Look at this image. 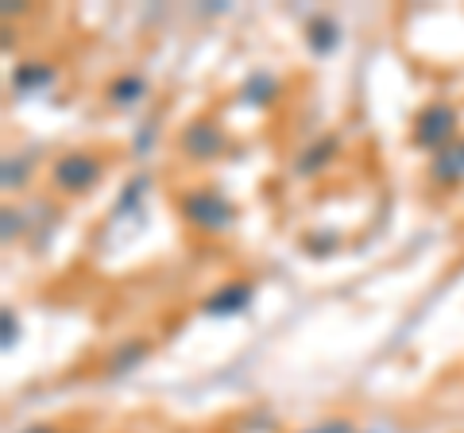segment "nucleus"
<instances>
[{
	"instance_id": "10",
	"label": "nucleus",
	"mask_w": 464,
	"mask_h": 433,
	"mask_svg": "<svg viewBox=\"0 0 464 433\" xmlns=\"http://www.w3.org/2000/svg\"><path fill=\"white\" fill-rule=\"evenodd\" d=\"M27 433H51V429H27Z\"/></svg>"
},
{
	"instance_id": "2",
	"label": "nucleus",
	"mask_w": 464,
	"mask_h": 433,
	"mask_svg": "<svg viewBox=\"0 0 464 433\" xmlns=\"http://www.w3.org/2000/svg\"><path fill=\"white\" fill-rule=\"evenodd\" d=\"M453 109L449 105H430L422 117H418V132L414 140L422 143V148H438V143H445L449 136H453Z\"/></svg>"
},
{
	"instance_id": "8",
	"label": "nucleus",
	"mask_w": 464,
	"mask_h": 433,
	"mask_svg": "<svg viewBox=\"0 0 464 433\" xmlns=\"http://www.w3.org/2000/svg\"><path fill=\"white\" fill-rule=\"evenodd\" d=\"M310 433H353V426H348V422H325V426H317Z\"/></svg>"
},
{
	"instance_id": "9",
	"label": "nucleus",
	"mask_w": 464,
	"mask_h": 433,
	"mask_svg": "<svg viewBox=\"0 0 464 433\" xmlns=\"http://www.w3.org/2000/svg\"><path fill=\"white\" fill-rule=\"evenodd\" d=\"M12 341H16V325H12V313H5V349H12Z\"/></svg>"
},
{
	"instance_id": "4",
	"label": "nucleus",
	"mask_w": 464,
	"mask_h": 433,
	"mask_svg": "<svg viewBox=\"0 0 464 433\" xmlns=\"http://www.w3.org/2000/svg\"><path fill=\"white\" fill-rule=\"evenodd\" d=\"M248 298H252L248 286H237V291L228 286V291H221L217 298L206 302V310H209V313H232V310H244V306H248Z\"/></svg>"
},
{
	"instance_id": "5",
	"label": "nucleus",
	"mask_w": 464,
	"mask_h": 433,
	"mask_svg": "<svg viewBox=\"0 0 464 433\" xmlns=\"http://www.w3.org/2000/svg\"><path fill=\"white\" fill-rule=\"evenodd\" d=\"M438 178H449V182H457L460 175H464V143H449V148L441 151V159H438Z\"/></svg>"
},
{
	"instance_id": "3",
	"label": "nucleus",
	"mask_w": 464,
	"mask_h": 433,
	"mask_svg": "<svg viewBox=\"0 0 464 433\" xmlns=\"http://www.w3.org/2000/svg\"><path fill=\"white\" fill-rule=\"evenodd\" d=\"M54 178L63 190H85V186L97 182V163L90 155H66L63 163L54 167Z\"/></svg>"
},
{
	"instance_id": "7",
	"label": "nucleus",
	"mask_w": 464,
	"mask_h": 433,
	"mask_svg": "<svg viewBox=\"0 0 464 433\" xmlns=\"http://www.w3.org/2000/svg\"><path fill=\"white\" fill-rule=\"evenodd\" d=\"M136 93H143V82L140 78H128V82H116L112 85V97L116 101H132Z\"/></svg>"
},
{
	"instance_id": "1",
	"label": "nucleus",
	"mask_w": 464,
	"mask_h": 433,
	"mask_svg": "<svg viewBox=\"0 0 464 433\" xmlns=\"http://www.w3.org/2000/svg\"><path fill=\"white\" fill-rule=\"evenodd\" d=\"M186 216L201 228H225L232 221V206L217 194H194L190 201H186Z\"/></svg>"
},
{
	"instance_id": "6",
	"label": "nucleus",
	"mask_w": 464,
	"mask_h": 433,
	"mask_svg": "<svg viewBox=\"0 0 464 433\" xmlns=\"http://www.w3.org/2000/svg\"><path fill=\"white\" fill-rule=\"evenodd\" d=\"M186 148L201 151V155H213L217 148H221V136H217L209 124H198V128H190V136H186Z\"/></svg>"
}]
</instances>
